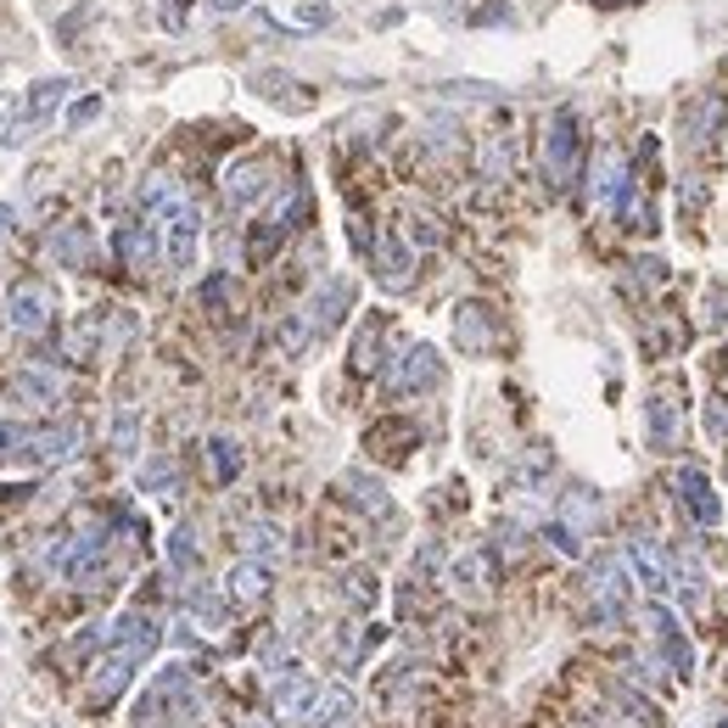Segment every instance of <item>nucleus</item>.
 <instances>
[{"label": "nucleus", "mask_w": 728, "mask_h": 728, "mask_svg": "<svg viewBox=\"0 0 728 728\" xmlns=\"http://www.w3.org/2000/svg\"><path fill=\"white\" fill-rule=\"evenodd\" d=\"M197 711H202V689L186 667H163L135 706L141 728H179V722H197Z\"/></svg>", "instance_id": "f257e3e1"}, {"label": "nucleus", "mask_w": 728, "mask_h": 728, "mask_svg": "<svg viewBox=\"0 0 728 728\" xmlns=\"http://www.w3.org/2000/svg\"><path fill=\"white\" fill-rule=\"evenodd\" d=\"M79 443V426H12L0 420V460L18 466H62Z\"/></svg>", "instance_id": "f03ea898"}, {"label": "nucleus", "mask_w": 728, "mask_h": 728, "mask_svg": "<svg viewBox=\"0 0 728 728\" xmlns=\"http://www.w3.org/2000/svg\"><path fill=\"white\" fill-rule=\"evenodd\" d=\"M7 320L18 336H45L56 325V287L51 281H18L7 292Z\"/></svg>", "instance_id": "7ed1b4c3"}, {"label": "nucleus", "mask_w": 728, "mask_h": 728, "mask_svg": "<svg viewBox=\"0 0 728 728\" xmlns=\"http://www.w3.org/2000/svg\"><path fill=\"white\" fill-rule=\"evenodd\" d=\"M67 90H73V79H40L34 90H29V96H23V107L12 113V124H7V135H0V146H29L34 141V129L56 113V102L67 96Z\"/></svg>", "instance_id": "20e7f679"}, {"label": "nucleus", "mask_w": 728, "mask_h": 728, "mask_svg": "<svg viewBox=\"0 0 728 728\" xmlns=\"http://www.w3.org/2000/svg\"><path fill=\"white\" fill-rule=\"evenodd\" d=\"M197 236H202L197 208L179 202V208L168 214V258H174V269H191V263H197Z\"/></svg>", "instance_id": "39448f33"}, {"label": "nucleus", "mask_w": 728, "mask_h": 728, "mask_svg": "<svg viewBox=\"0 0 728 728\" xmlns=\"http://www.w3.org/2000/svg\"><path fill=\"white\" fill-rule=\"evenodd\" d=\"M314 700H320V684L303 678V673H287V678L275 684V717H281V722H303V717H314Z\"/></svg>", "instance_id": "423d86ee"}, {"label": "nucleus", "mask_w": 728, "mask_h": 728, "mask_svg": "<svg viewBox=\"0 0 728 728\" xmlns=\"http://www.w3.org/2000/svg\"><path fill=\"white\" fill-rule=\"evenodd\" d=\"M12 393H18L23 404L56 409V404H62V376L51 371V364H23V371H18V382H12Z\"/></svg>", "instance_id": "0eeeda50"}, {"label": "nucleus", "mask_w": 728, "mask_h": 728, "mask_svg": "<svg viewBox=\"0 0 728 728\" xmlns=\"http://www.w3.org/2000/svg\"><path fill=\"white\" fill-rule=\"evenodd\" d=\"M353 711H358V700H353L342 684H331V689H320V700H314V728H353Z\"/></svg>", "instance_id": "6e6552de"}, {"label": "nucleus", "mask_w": 728, "mask_h": 728, "mask_svg": "<svg viewBox=\"0 0 728 728\" xmlns=\"http://www.w3.org/2000/svg\"><path fill=\"white\" fill-rule=\"evenodd\" d=\"M118 252H124V263L135 269V275H146V269L157 263V241H152V225H124V230H118Z\"/></svg>", "instance_id": "1a4fd4ad"}, {"label": "nucleus", "mask_w": 728, "mask_h": 728, "mask_svg": "<svg viewBox=\"0 0 728 728\" xmlns=\"http://www.w3.org/2000/svg\"><path fill=\"white\" fill-rule=\"evenodd\" d=\"M437 376H443L437 353H431V347H409V353H404V371H398L393 382H398V387H431Z\"/></svg>", "instance_id": "9d476101"}, {"label": "nucleus", "mask_w": 728, "mask_h": 728, "mask_svg": "<svg viewBox=\"0 0 728 728\" xmlns=\"http://www.w3.org/2000/svg\"><path fill=\"white\" fill-rule=\"evenodd\" d=\"M376 263H382V287H409V252L398 247V236H382L376 241Z\"/></svg>", "instance_id": "9b49d317"}, {"label": "nucleus", "mask_w": 728, "mask_h": 728, "mask_svg": "<svg viewBox=\"0 0 728 728\" xmlns=\"http://www.w3.org/2000/svg\"><path fill=\"white\" fill-rule=\"evenodd\" d=\"M263 174H269L263 163H247V168L236 163V168H230V179H225V197H230L236 208H247V202H252V197H258V191L269 186V179H263Z\"/></svg>", "instance_id": "f8f14e48"}, {"label": "nucleus", "mask_w": 728, "mask_h": 728, "mask_svg": "<svg viewBox=\"0 0 728 728\" xmlns=\"http://www.w3.org/2000/svg\"><path fill=\"white\" fill-rule=\"evenodd\" d=\"M51 258H62L67 269H84V263H90V236H84V225H62V230L51 236Z\"/></svg>", "instance_id": "ddd939ff"}, {"label": "nucleus", "mask_w": 728, "mask_h": 728, "mask_svg": "<svg viewBox=\"0 0 728 728\" xmlns=\"http://www.w3.org/2000/svg\"><path fill=\"white\" fill-rule=\"evenodd\" d=\"M230 594H236V600H263V594H269V572L252 566V561L236 566V572H230Z\"/></svg>", "instance_id": "4468645a"}, {"label": "nucleus", "mask_w": 728, "mask_h": 728, "mask_svg": "<svg viewBox=\"0 0 728 728\" xmlns=\"http://www.w3.org/2000/svg\"><path fill=\"white\" fill-rule=\"evenodd\" d=\"M678 482H684V499H689V510H695V516H700V521H717V499H711V493H706V482H700V477H695V471H684V477H678Z\"/></svg>", "instance_id": "2eb2a0df"}, {"label": "nucleus", "mask_w": 728, "mask_h": 728, "mask_svg": "<svg viewBox=\"0 0 728 728\" xmlns=\"http://www.w3.org/2000/svg\"><path fill=\"white\" fill-rule=\"evenodd\" d=\"M247 550H258V555H275V550H281V532L269 527V521H252V527H247Z\"/></svg>", "instance_id": "dca6fc26"}, {"label": "nucleus", "mask_w": 728, "mask_h": 728, "mask_svg": "<svg viewBox=\"0 0 728 728\" xmlns=\"http://www.w3.org/2000/svg\"><path fill=\"white\" fill-rule=\"evenodd\" d=\"M236 466H241V460H236V448L219 437V443H214V471H219V482H230V477H236Z\"/></svg>", "instance_id": "f3484780"}, {"label": "nucleus", "mask_w": 728, "mask_h": 728, "mask_svg": "<svg viewBox=\"0 0 728 728\" xmlns=\"http://www.w3.org/2000/svg\"><path fill=\"white\" fill-rule=\"evenodd\" d=\"M146 488H174V466H168V460L146 466Z\"/></svg>", "instance_id": "a211bd4d"}, {"label": "nucleus", "mask_w": 728, "mask_h": 728, "mask_svg": "<svg viewBox=\"0 0 728 728\" xmlns=\"http://www.w3.org/2000/svg\"><path fill=\"white\" fill-rule=\"evenodd\" d=\"M113 443L129 454V443H135V415H118V426H113Z\"/></svg>", "instance_id": "6ab92c4d"}, {"label": "nucleus", "mask_w": 728, "mask_h": 728, "mask_svg": "<svg viewBox=\"0 0 728 728\" xmlns=\"http://www.w3.org/2000/svg\"><path fill=\"white\" fill-rule=\"evenodd\" d=\"M96 107H102V102H79V107L67 113V124H90V118H96Z\"/></svg>", "instance_id": "aec40b11"}, {"label": "nucleus", "mask_w": 728, "mask_h": 728, "mask_svg": "<svg viewBox=\"0 0 728 728\" xmlns=\"http://www.w3.org/2000/svg\"><path fill=\"white\" fill-rule=\"evenodd\" d=\"M12 225V208H0V230H7Z\"/></svg>", "instance_id": "412c9836"}, {"label": "nucleus", "mask_w": 728, "mask_h": 728, "mask_svg": "<svg viewBox=\"0 0 728 728\" xmlns=\"http://www.w3.org/2000/svg\"><path fill=\"white\" fill-rule=\"evenodd\" d=\"M0 113H7V96H0Z\"/></svg>", "instance_id": "4be33fe9"}]
</instances>
